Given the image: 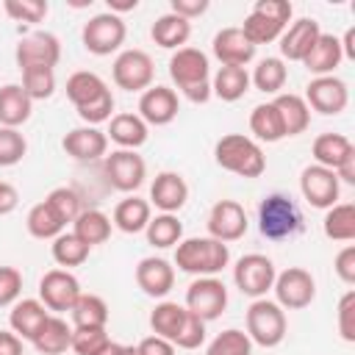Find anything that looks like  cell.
<instances>
[{
    "label": "cell",
    "instance_id": "6da1fadb",
    "mask_svg": "<svg viewBox=\"0 0 355 355\" xmlns=\"http://www.w3.org/2000/svg\"><path fill=\"white\" fill-rule=\"evenodd\" d=\"M227 263H230L227 244L211 236L180 239V244L175 247V266L194 277H216Z\"/></svg>",
    "mask_w": 355,
    "mask_h": 355
},
{
    "label": "cell",
    "instance_id": "7a4b0ae2",
    "mask_svg": "<svg viewBox=\"0 0 355 355\" xmlns=\"http://www.w3.org/2000/svg\"><path fill=\"white\" fill-rule=\"evenodd\" d=\"M169 78L191 103H208L211 100V67L208 55L197 47H180L169 58Z\"/></svg>",
    "mask_w": 355,
    "mask_h": 355
},
{
    "label": "cell",
    "instance_id": "3957f363",
    "mask_svg": "<svg viewBox=\"0 0 355 355\" xmlns=\"http://www.w3.org/2000/svg\"><path fill=\"white\" fill-rule=\"evenodd\" d=\"M214 158L222 169H227L239 178H261L266 169V158H263L261 144L244 133L222 136L214 147Z\"/></svg>",
    "mask_w": 355,
    "mask_h": 355
},
{
    "label": "cell",
    "instance_id": "277c9868",
    "mask_svg": "<svg viewBox=\"0 0 355 355\" xmlns=\"http://www.w3.org/2000/svg\"><path fill=\"white\" fill-rule=\"evenodd\" d=\"M291 14H294V8L288 0H258L252 6V11L244 17L241 33L247 36V42L252 47L269 44V42L280 39V33L288 28Z\"/></svg>",
    "mask_w": 355,
    "mask_h": 355
},
{
    "label": "cell",
    "instance_id": "5b68a950",
    "mask_svg": "<svg viewBox=\"0 0 355 355\" xmlns=\"http://www.w3.org/2000/svg\"><path fill=\"white\" fill-rule=\"evenodd\" d=\"M258 230L272 241L291 239L302 230V214L288 194L272 191L258 205Z\"/></svg>",
    "mask_w": 355,
    "mask_h": 355
},
{
    "label": "cell",
    "instance_id": "8992f818",
    "mask_svg": "<svg viewBox=\"0 0 355 355\" xmlns=\"http://www.w3.org/2000/svg\"><path fill=\"white\" fill-rule=\"evenodd\" d=\"M286 330H288L286 311L275 300L261 297V300L250 302V308H247V336H250L252 344L272 349V347L283 344Z\"/></svg>",
    "mask_w": 355,
    "mask_h": 355
},
{
    "label": "cell",
    "instance_id": "52a82bcc",
    "mask_svg": "<svg viewBox=\"0 0 355 355\" xmlns=\"http://www.w3.org/2000/svg\"><path fill=\"white\" fill-rule=\"evenodd\" d=\"M128 36V28H125V19L111 14V11H103V14H94L83 31H80V39H83V47L92 53V55H111L122 47Z\"/></svg>",
    "mask_w": 355,
    "mask_h": 355
},
{
    "label": "cell",
    "instance_id": "ba28073f",
    "mask_svg": "<svg viewBox=\"0 0 355 355\" xmlns=\"http://www.w3.org/2000/svg\"><path fill=\"white\" fill-rule=\"evenodd\" d=\"M272 291H275V302L283 311H300V308H308L316 300V280L308 269L288 266L275 277Z\"/></svg>",
    "mask_w": 355,
    "mask_h": 355
},
{
    "label": "cell",
    "instance_id": "9c48e42d",
    "mask_svg": "<svg viewBox=\"0 0 355 355\" xmlns=\"http://www.w3.org/2000/svg\"><path fill=\"white\" fill-rule=\"evenodd\" d=\"M14 61H17L19 72L39 69V67L55 69V64L61 61V42L50 31H33V33H28V36H22L17 42Z\"/></svg>",
    "mask_w": 355,
    "mask_h": 355
},
{
    "label": "cell",
    "instance_id": "30bf717a",
    "mask_svg": "<svg viewBox=\"0 0 355 355\" xmlns=\"http://www.w3.org/2000/svg\"><path fill=\"white\" fill-rule=\"evenodd\" d=\"M277 277V269L272 263V258L261 255V252H250V255H241L233 266V283L241 294L252 297V300H261L266 297V291L272 288Z\"/></svg>",
    "mask_w": 355,
    "mask_h": 355
},
{
    "label": "cell",
    "instance_id": "8fae6325",
    "mask_svg": "<svg viewBox=\"0 0 355 355\" xmlns=\"http://www.w3.org/2000/svg\"><path fill=\"white\" fill-rule=\"evenodd\" d=\"M227 308V288L219 277H197L186 288V311L200 316L205 324L219 319Z\"/></svg>",
    "mask_w": 355,
    "mask_h": 355
},
{
    "label": "cell",
    "instance_id": "7c38bea8",
    "mask_svg": "<svg viewBox=\"0 0 355 355\" xmlns=\"http://www.w3.org/2000/svg\"><path fill=\"white\" fill-rule=\"evenodd\" d=\"M111 75H114V83L119 89H125V92H144V89L153 86L155 67H153L150 53L133 47V50H122L114 58Z\"/></svg>",
    "mask_w": 355,
    "mask_h": 355
},
{
    "label": "cell",
    "instance_id": "4fadbf2b",
    "mask_svg": "<svg viewBox=\"0 0 355 355\" xmlns=\"http://www.w3.org/2000/svg\"><path fill=\"white\" fill-rule=\"evenodd\" d=\"M103 172L105 180L116 189V191H136L144 178H147V164L136 150H114L111 155L103 158Z\"/></svg>",
    "mask_w": 355,
    "mask_h": 355
},
{
    "label": "cell",
    "instance_id": "5bb4252c",
    "mask_svg": "<svg viewBox=\"0 0 355 355\" xmlns=\"http://www.w3.org/2000/svg\"><path fill=\"white\" fill-rule=\"evenodd\" d=\"M300 191L305 197V202L311 208H322L327 211L330 205L338 202V194H341V183L336 178L333 169L327 166H319V164H311L302 169L300 175Z\"/></svg>",
    "mask_w": 355,
    "mask_h": 355
},
{
    "label": "cell",
    "instance_id": "9a60e30c",
    "mask_svg": "<svg viewBox=\"0 0 355 355\" xmlns=\"http://www.w3.org/2000/svg\"><path fill=\"white\" fill-rule=\"evenodd\" d=\"M80 283L69 269H50L42 275L39 280V300L44 302L47 311L64 313L75 305V300L80 297Z\"/></svg>",
    "mask_w": 355,
    "mask_h": 355
},
{
    "label": "cell",
    "instance_id": "2e32d148",
    "mask_svg": "<svg viewBox=\"0 0 355 355\" xmlns=\"http://www.w3.org/2000/svg\"><path fill=\"white\" fill-rule=\"evenodd\" d=\"M302 100L308 103V108H313V111H319L324 116H336V114H341L347 108L349 89L336 75H319L305 86V97Z\"/></svg>",
    "mask_w": 355,
    "mask_h": 355
},
{
    "label": "cell",
    "instance_id": "e0dca14e",
    "mask_svg": "<svg viewBox=\"0 0 355 355\" xmlns=\"http://www.w3.org/2000/svg\"><path fill=\"white\" fill-rule=\"evenodd\" d=\"M247 211L236 200H219L214 202L208 214V236L216 241H239L247 233Z\"/></svg>",
    "mask_w": 355,
    "mask_h": 355
},
{
    "label": "cell",
    "instance_id": "ac0fdd59",
    "mask_svg": "<svg viewBox=\"0 0 355 355\" xmlns=\"http://www.w3.org/2000/svg\"><path fill=\"white\" fill-rule=\"evenodd\" d=\"M178 111H180V103H178L175 89L169 86H150L139 97V116L147 122V128L169 125L178 116Z\"/></svg>",
    "mask_w": 355,
    "mask_h": 355
},
{
    "label": "cell",
    "instance_id": "d6986e66",
    "mask_svg": "<svg viewBox=\"0 0 355 355\" xmlns=\"http://www.w3.org/2000/svg\"><path fill=\"white\" fill-rule=\"evenodd\" d=\"M61 147L75 161H97V158H105L108 155V136L100 128L80 125V128H72L61 139Z\"/></svg>",
    "mask_w": 355,
    "mask_h": 355
},
{
    "label": "cell",
    "instance_id": "ffe728a7",
    "mask_svg": "<svg viewBox=\"0 0 355 355\" xmlns=\"http://www.w3.org/2000/svg\"><path fill=\"white\" fill-rule=\"evenodd\" d=\"M322 28L316 19L311 17H302V19H294L283 33H280V58L286 61H300L311 53V47L316 44Z\"/></svg>",
    "mask_w": 355,
    "mask_h": 355
},
{
    "label": "cell",
    "instance_id": "44dd1931",
    "mask_svg": "<svg viewBox=\"0 0 355 355\" xmlns=\"http://www.w3.org/2000/svg\"><path fill=\"white\" fill-rule=\"evenodd\" d=\"M136 286L147 294V297H166L175 286V266L166 261V258H141L139 266H136Z\"/></svg>",
    "mask_w": 355,
    "mask_h": 355
},
{
    "label": "cell",
    "instance_id": "7402d4cb",
    "mask_svg": "<svg viewBox=\"0 0 355 355\" xmlns=\"http://www.w3.org/2000/svg\"><path fill=\"white\" fill-rule=\"evenodd\" d=\"M189 200V183L178 172H158L150 186V205L161 214H178Z\"/></svg>",
    "mask_w": 355,
    "mask_h": 355
},
{
    "label": "cell",
    "instance_id": "603a6c76",
    "mask_svg": "<svg viewBox=\"0 0 355 355\" xmlns=\"http://www.w3.org/2000/svg\"><path fill=\"white\" fill-rule=\"evenodd\" d=\"M211 50L222 67H247L255 58V47L247 42L241 28H222L214 36Z\"/></svg>",
    "mask_w": 355,
    "mask_h": 355
},
{
    "label": "cell",
    "instance_id": "cb8c5ba5",
    "mask_svg": "<svg viewBox=\"0 0 355 355\" xmlns=\"http://www.w3.org/2000/svg\"><path fill=\"white\" fill-rule=\"evenodd\" d=\"M67 97L75 105V111H80V108L97 105L100 100L111 97V89H108V83L97 72L80 69V72H72L67 78Z\"/></svg>",
    "mask_w": 355,
    "mask_h": 355
},
{
    "label": "cell",
    "instance_id": "d4e9b609",
    "mask_svg": "<svg viewBox=\"0 0 355 355\" xmlns=\"http://www.w3.org/2000/svg\"><path fill=\"white\" fill-rule=\"evenodd\" d=\"M344 61V53H341V42H338V36H333V33H319V39H316V44L311 47V53L302 58V64H305V69L311 72V75H333L336 72V67Z\"/></svg>",
    "mask_w": 355,
    "mask_h": 355
},
{
    "label": "cell",
    "instance_id": "484cf974",
    "mask_svg": "<svg viewBox=\"0 0 355 355\" xmlns=\"http://www.w3.org/2000/svg\"><path fill=\"white\" fill-rule=\"evenodd\" d=\"M47 316H50V311L44 308L42 300H17V302L11 305L8 324H11V330H14L22 341H33V336L39 333V327L44 324Z\"/></svg>",
    "mask_w": 355,
    "mask_h": 355
},
{
    "label": "cell",
    "instance_id": "4316f807",
    "mask_svg": "<svg viewBox=\"0 0 355 355\" xmlns=\"http://www.w3.org/2000/svg\"><path fill=\"white\" fill-rule=\"evenodd\" d=\"M311 153H313V161L319 166H327L333 172L341 164H347L349 158H355V147L344 133H322V136H316Z\"/></svg>",
    "mask_w": 355,
    "mask_h": 355
},
{
    "label": "cell",
    "instance_id": "83f0119b",
    "mask_svg": "<svg viewBox=\"0 0 355 355\" xmlns=\"http://www.w3.org/2000/svg\"><path fill=\"white\" fill-rule=\"evenodd\" d=\"M33 100L25 94L19 83L0 86V128H19L31 119Z\"/></svg>",
    "mask_w": 355,
    "mask_h": 355
},
{
    "label": "cell",
    "instance_id": "f1b7e54d",
    "mask_svg": "<svg viewBox=\"0 0 355 355\" xmlns=\"http://www.w3.org/2000/svg\"><path fill=\"white\" fill-rule=\"evenodd\" d=\"M150 36L164 50H180V47H186V42L191 36V22L183 19V17H178V14H172V11H166V14H161L153 22Z\"/></svg>",
    "mask_w": 355,
    "mask_h": 355
},
{
    "label": "cell",
    "instance_id": "f546056e",
    "mask_svg": "<svg viewBox=\"0 0 355 355\" xmlns=\"http://www.w3.org/2000/svg\"><path fill=\"white\" fill-rule=\"evenodd\" d=\"M111 141L119 144V150H136L147 141V122L139 116V114H114L111 116V125H108V133H105Z\"/></svg>",
    "mask_w": 355,
    "mask_h": 355
},
{
    "label": "cell",
    "instance_id": "4dcf8cb0",
    "mask_svg": "<svg viewBox=\"0 0 355 355\" xmlns=\"http://www.w3.org/2000/svg\"><path fill=\"white\" fill-rule=\"evenodd\" d=\"M31 344H33L42 355H61V352H67L69 344H72V324H67V319L50 313V316L44 319V324L39 327V333L33 336Z\"/></svg>",
    "mask_w": 355,
    "mask_h": 355
},
{
    "label": "cell",
    "instance_id": "1f68e13d",
    "mask_svg": "<svg viewBox=\"0 0 355 355\" xmlns=\"http://www.w3.org/2000/svg\"><path fill=\"white\" fill-rule=\"evenodd\" d=\"M272 103H275V108H277V114H280V119H283L286 136H300V133L308 130V125H311V108H308V103H305L300 94L283 92V94H277Z\"/></svg>",
    "mask_w": 355,
    "mask_h": 355
},
{
    "label": "cell",
    "instance_id": "d6a6232c",
    "mask_svg": "<svg viewBox=\"0 0 355 355\" xmlns=\"http://www.w3.org/2000/svg\"><path fill=\"white\" fill-rule=\"evenodd\" d=\"M153 219V211H150V202L130 194L125 200L116 202L114 208V216H111V225L119 227L122 233H141L147 227V222Z\"/></svg>",
    "mask_w": 355,
    "mask_h": 355
},
{
    "label": "cell",
    "instance_id": "836d02e7",
    "mask_svg": "<svg viewBox=\"0 0 355 355\" xmlns=\"http://www.w3.org/2000/svg\"><path fill=\"white\" fill-rule=\"evenodd\" d=\"M69 316L75 330H97L108 324V305L97 294H80L69 308Z\"/></svg>",
    "mask_w": 355,
    "mask_h": 355
},
{
    "label": "cell",
    "instance_id": "e575fe53",
    "mask_svg": "<svg viewBox=\"0 0 355 355\" xmlns=\"http://www.w3.org/2000/svg\"><path fill=\"white\" fill-rule=\"evenodd\" d=\"M250 92V72L247 67H219L211 80V94L225 103H236Z\"/></svg>",
    "mask_w": 355,
    "mask_h": 355
},
{
    "label": "cell",
    "instance_id": "d590c367",
    "mask_svg": "<svg viewBox=\"0 0 355 355\" xmlns=\"http://www.w3.org/2000/svg\"><path fill=\"white\" fill-rule=\"evenodd\" d=\"M111 227H114V225H111V216L103 214V211H97V208H83V211L78 214V219L72 222V233H75L80 241H86L89 247L108 241V239H111Z\"/></svg>",
    "mask_w": 355,
    "mask_h": 355
},
{
    "label": "cell",
    "instance_id": "8d00e7d4",
    "mask_svg": "<svg viewBox=\"0 0 355 355\" xmlns=\"http://www.w3.org/2000/svg\"><path fill=\"white\" fill-rule=\"evenodd\" d=\"M250 130L258 141H266V144H275L280 139H286V130H283V119L275 108V103H261L252 108L250 114Z\"/></svg>",
    "mask_w": 355,
    "mask_h": 355
},
{
    "label": "cell",
    "instance_id": "74e56055",
    "mask_svg": "<svg viewBox=\"0 0 355 355\" xmlns=\"http://www.w3.org/2000/svg\"><path fill=\"white\" fill-rule=\"evenodd\" d=\"M186 316H189L186 305H178V302L164 300V302H158V305L153 308V313H150V327H153L155 336H161V338H166V341H175L178 333H180V327H183V322H186Z\"/></svg>",
    "mask_w": 355,
    "mask_h": 355
},
{
    "label": "cell",
    "instance_id": "f35d334b",
    "mask_svg": "<svg viewBox=\"0 0 355 355\" xmlns=\"http://www.w3.org/2000/svg\"><path fill=\"white\" fill-rule=\"evenodd\" d=\"M322 230L333 241H352L355 239V205L352 202H336L324 211Z\"/></svg>",
    "mask_w": 355,
    "mask_h": 355
},
{
    "label": "cell",
    "instance_id": "ab89813d",
    "mask_svg": "<svg viewBox=\"0 0 355 355\" xmlns=\"http://www.w3.org/2000/svg\"><path fill=\"white\" fill-rule=\"evenodd\" d=\"M286 80H288V69H286V61L277 58V55L258 61L255 72L250 75V83L258 92H263V94H280V89L286 86Z\"/></svg>",
    "mask_w": 355,
    "mask_h": 355
},
{
    "label": "cell",
    "instance_id": "60d3db41",
    "mask_svg": "<svg viewBox=\"0 0 355 355\" xmlns=\"http://www.w3.org/2000/svg\"><path fill=\"white\" fill-rule=\"evenodd\" d=\"M144 233H147V241H150L153 247L166 250V247H178V244H180V239H183V225H180V219H178L175 214H158V216H153V219L147 222Z\"/></svg>",
    "mask_w": 355,
    "mask_h": 355
},
{
    "label": "cell",
    "instance_id": "b9f144b4",
    "mask_svg": "<svg viewBox=\"0 0 355 355\" xmlns=\"http://www.w3.org/2000/svg\"><path fill=\"white\" fill-rule=\"evenodd\" d=\"M25 227H28V233L33 236V239H42V241H47V239H55V236H61L64 233V222L50 211V205L42 200V202H36L31 211H28V219H25Z\"/></svg>",
    "mask_w": 355,
    "mask_h": 355
},
{
    "label": "cell",
    "instance_id": "7bdbcfd3",
    "mask_svg": "<svg viewBox=\"0 0 355 355\" xmlns=\"http://www.w3.org/2000/svg\"><path fill=\"white\" fill-rule=\"evenodd\" d=\"M50 252H53V261H55L58 266L72 269V266H80V263L89 258L92 247H89L86 241H80L75 233H61V236L53 239Z\"/></svg>",
    "mask_w": 355,
    "mask_h": 355
},
{
    "label": "cell",
    "instance_id": "ee69618b",
    "mask_svg": "<svg viewBox=\"0 0 355 355\" xmlns=\"http://www.w3.org/2000/svg\"><path fill=\"white\" fill-rule=\"evenodd\" d=\"M44 202L50 205V211H53L64 225L75 222L78 214L83 211V200H80V194H78L75 189H69V186H58V189H53V191L44 197Z\"/></svg>",
    "mask_w": 355,
    "mask_h": 355
},
{
    "label": "cell",
    "instance_id": "f6af8a7d",
    "mask_svg": "<svg viewBox=\"0 0 355 355\" xmlns=\"http://www.w3.org/2000/svg\"><path fill=\"white\" fill-rule=\"evenodd\" d=\"M205 355H252V341L244 330L227 327L208 344Z\"/></svg>",
    "mask_w": 355,
    "mask_h": 355
},
{
    "label": "cell",
    "instance_id": "bcb514c9",
    "mask_svg": "<svg viewBox=\"0 0 355 355\" xmlns=\"http://www.w3.org/2000/svg\"><path fill=\"white\" fill-rule=\"evenodd\" d=\"M19 86L25 89V94H28L31 100H47V97H53V92H55V69H44V67H39V69H25Z\"/></svg>",
    "mask_w": 355,
    "mask_h": 355
},
{
    "label": "cell",
    "instance_id": "7dc6e473",
    "mask_svg": "<svg viewBox=\"0 0 355 355\" xmlns=\"http://www.w3.org/2000/svg\"><path fill=\"white\" fill-rule=\"evenodd\" d=\"M111 344V336L105 327H97V330H75L72 327V344L69 349L75 355H103Z\"/></svg>",
    "mask_w": 355,
    "mask_h": 355
},
{
    "label": "cell",
    "instance_id": "c3c4849f",
    "mask_svg": "<svg viewBox=\"0 0 355 355\" xmlns=\"http://www.w3.org/2000/svg\"><path fill=\"white\" fill-rule=\"evenodd\" d=\"M28 141L19 128H0V166H14L25 158Z\"/></svg>",
    "mask_w": 355,
    "mask_h": 355
},
{
    "label": "cell",
    "instance_id": "681fc988",
    "mask_svg": "<svg viewBox=\"0 0 355 355\" xmlns=\"http://www.w3.org/2000/svg\"><path fill=\"white\" fill-rule=\"evenodd\" d=\"M3 8L14 22H42L50 11L44 0H6Z\"/></svg>",
    "mask_w": 355,
    "mask_h": 355
},
{
    "label": "cell",
    "instance_id": "f907efd6",
    "mask_svg": "<svg viewBox=\"0 0 355 355\" xmlns=\"http://www.w3.org/2000/svg\"><path fill=\"white\" fill-rule=\"evenodd\" d=\"M172 344H175V349H197V347H202L205 344V322L189 311V316H186V322H183V327H180V333H178V338Z\"/></svg>",
    "mask_w": 355,
    "mask_h": 355
},
{
    "label": "cell",
    "instance_id": "816d5d0a",
    "mask_svg": "<svg viewBox=\"0 0 355 355\" xmlns=\"http://www.w3.org/2000/svg\"><path fill=\"white\" fill-rule=\"evenodd\" d=\"M336 324H338L341 338H344L347 344H352V341H355V291H352V288L338 300Z\"/></svg>",
    "mask_w": 355,
    "mask_h": 355
},
{
    "label": "cell",
    "instance_id": "f5cc1de1",
    "mask_svg": "<svg viewBox=\"0 0 355 355\" xmlns=\"http://www.w3.org/2000/svg\"><path fill=\"white\" fill-rule=\"evenodd\" d=\"M22 291V275L14 266H0V308L14 305Z\"/></svg>",
    "mask_w": 355,
    "mask_h": 355
},
{
    "label": "cell",
    "instance_id": "db71d44e",
    "mask_svg": "<svg viewBox=\"0 0 355 355\" xmlns=\"http://www.w3.org/2000/svg\"><path fill=\"white\" fill-rule=\"evenodd\" d=\"M333 269H336V275L344 286H355V244H347V247L338 250V255L333 261Z\"/></svg>",
    "mask_w": 355,
    "mask_h": 355
},
{
    "label": "cell",
    "instance_id": "11a10c76",
    "mask_svg": "<svg viewBox=\"0 0 355 355\" xmlns=\"http://www.w3.org/2000/svg\"><path fill=\"white\" fill-rule=\"evenodd\" d=\"M136 352L139 355H175V344L153 333V336H147L136 344Z\"/></svg>",
    "mask_w": 355,
    "mask_h": 355
},
{
    "label": "cell",
    "instance_id": "9f6ffc18",
    "mask_svg": "<svg viewBox=\"0 0 355 355\" xmlns=\"http://www.w3.org/2000/svg\"><path fill=\"white\" fill-rule=\"evenodd\" d=\"M169 11L191 22L194 17H202L208 11V0H172L169 3Z\"/></svg>",
    "mask_w": 355,
    "mask_h": 355
},
{
    "label": "cell",
    "instance_id": "6f0895ef",
    "mask_svg": "<svg viewBox=\"0 0 355 355\" xmlns=\"http://www.w3.org/2000/svg\"><path fill=\"white\" fill-rule=\"evenodd\" d=\"M17 205H19V191H17L11 183L0 180V216L11 214Z\"/></svg>",
    "mask_w": 355,
    "mask_h": 355
},
{
    "label": "cell",
    "instance_id": "680465c9",
    "mask_svg": "<svg viewBox=\"0 0 355 355\" xmlns=\"http://www.w3.org/2000/svg\"><path fill=\"white\" fill-rule=\"evenodd\" d=\"M0 355H22V338L14 330H0Z\"/></svg>",
    "mask_w": 355,
    "mask_h": 355
},
{
    "label": "cell",
    "instance_id": "91938a15",
    "mask_svg": "<svg viewBox=\"0 0 355 355\" xmlns=\"http://www.w3.org/2000/svg\"><path fill=\"white\" fill-rule=\"evenodd\" d=\"M139 6V0H108V11L111 14H125V11H133Z\"/></svg>",
    "mask_w": 355,
    "mask_h": 355
},
{
    "label": "cell",
    "instance_id": "94428289",
    "mask_svg": "<svg viewBox=\"0 0 355 355\" xmlns=\"http://www.w3.org/2000/svg\"><path fill=\"white\" fill-rule=\"evenodd\" d=\"M341 42V53H344V58H355V28H347V33H344V39H338Z\"/></svg>",
    "mask_w": 355,
    "mask_h": 355
},
{
    "label": "cell",
    "instance_id": "6125c7cd",
    "mask_svg": "<svg viewBox=\"0 0 355 355\" xmlns=\"http://www.w3.org/2000/svg\"><path fill=\"white\" fill-rule=\"evenodd\" d=\"M103 355H139V352H136L133 344H116V341H111Z\"/></svg>",
    "mask_w": 355,
    "mask_h": 355
}]
</instances>
